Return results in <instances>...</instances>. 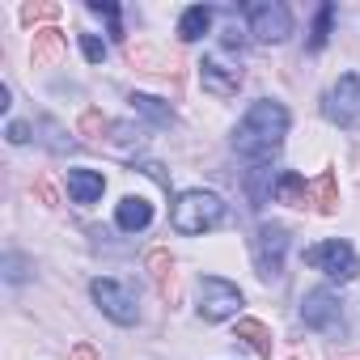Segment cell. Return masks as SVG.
<instances>
[{"label":"cell","instance_id":"83f0119b","mask_svg":"<svg viewBox=\"0 0 360 360\" xmlns=\"http://www.w3.org/2000/svg\"><path fill=\"white\" fill-rule=\"evenodd\" d=\"M72 360H98V352H94L89 343H77V347H72Z\"/></svg>","mask_w":360,"mask_h":360},{"label":"cell","instance_id":"ba28073f","mask_svg":"<svg viewBox=\"0 0 360 360\" xmlns=\"http://www.w3.org/2000/svg\"><path fill=\"white\" fill-rule=\"evenodd\" d=\"M301 322L309 330H322V335H343V309H339V297L330 288H314L305 292L301 301Z\"/></svg>","mask_w":360,"mask_h":360},{"label":"cell","instance_id":"5bb4252c","mask_svg":"<svg viewBox=\"0 0 360 360\" xmlns=\"http://www.w3.org/2000/svg\"><path fill=\"white\" fill-rule=\"evenodd\" d=\"M60 56H64V34H60L56 26H47V30H34L30 60H34V64H56Z\"/></svg>","mask_w":360,"mask_h":360},{"label":"cell","instance_id":"d6986e66","mask_svg":"<svg viewBox=\"0 0 360 360\" xmlns=\"http://www.w3.org/2000/svg\"><path fill=\"white\" fill-rule=\"evenodd\" d=\"M314 204H318V212H335V208H339V187H335V174H322L318 183H314Z\"/></svg>","mask_w":360,"mask_h":360},{"label":"cell","instance_id":"52a82bcc","mask_svg":"<svg viewBox=\"0 0 360 360\" xmlns=\"http://www.w3.org/2000/svg\"><path fill=\"white\" fill-rule=\"evenodd\" d=\"M89 292H94V301L102 305V314H106L110 322H119V326H131V322L140 318L136 292H131L127 284H119V280H94V284H89Z\"/></svg>","mask_w":360,"mask_h":360},{"label":"cell","instance_id":"cb8c5ba5","mask_svg":"<svg viewBox=\"0 0 360 360\" xmlns=\"http://www.w3.org/2000/svg\"><path fill=\"white\" fill-rule=\"evenodd\" d=\"M81 51H85L89 64H102V60H106V43H102L98 34H81Z\"/></svg>","mask_w":360,"mask_h":360},{"label":"cell","instance_id":"603a6c76","mask_svg":"<svg viewBox=\"0 0 360 360\" xmlns=\"http://www.w3.org/2000/svg\"><path fill=\"white\" fill-rule=\"evenodd\" d=\"M89 13L106 18V22H110V34H115V39H123V26H119V9L110 5V0H89Z\"/></svg>","mask_w":360,"mask_h":360},{"label":"cell","instance_id":"9a60e30c","mask_svg":"<svg viewBox=\"0 0 360 360\" xmlns=\"http://www.w3.org/2000/svg\"><path fill=\"white\" fill-rule=\"evenodd\" d=\"M208 26H212V9H208V5H191L183 18H178V39H183V43H195V39L208 34Z\"/></svg>","mask_w":360,"mask_h":360},{"label":"cell","instance_id":"ffe728a7","mask_svg":"<svg viewBox=\"0 0 360 360\" xmlns=\"http://www.w3.org/2000/svg\"><path fill=\"white\" fill-rule=\"evenodd\" d=\"M250 195H255V208H263L276 195V183H271V169L267 165H255V174H250Z\"/></svg>","mask_w":360,"mask_h":360},{"label":"cell","instance_id":"5b68a950","mask_svg":"<svg viewBox=\"0 0 360 360\" xmlns=\"http://www.w3.org/2000/svg\"><path fill=\"white\" fill-rule=\"evenodd\" d=\"M305 263L309 267H318L322 276H330V280H356V271H360V259H356V250L347 246V242H339V238H330V242H318V246H309L305 250Z\"/></svg>","mask_w":360,"mask_h":360},{"label":"cell","instance_id":"9c48e42d","mask_svg":"<svg viewBox=\"0 0 360 360\" xmlns=\"http://www.w3.org/2000/svg\"><path fill=\"white\" fill-rule=\"evenodd\" d=\"M246 18H250V34L259 43H284L292 34V18L280 0H259V5L246 9Z\"/></svg>","mask_w":360,"mask_h":360},{"label":"cell","instance_id":"44dd1931","mask_svg":"<svg viewBox=\"0 0 360 360\" xmlns=\"http://www.w3.org/2000/svg\"><path fill=\"white\" fill-rule=\"evenodd\" d=\"M77 131H81L85 140H94V144H98V140H102V131H110V119H106L102 110H85V115H81V123H77Z\"/></svg>","mask_w":360,"mask_h":360},{"label":"cell","instance_id":"7c38bea8","mask_svg":"<svg viewBox=\"0 0 360 360\" xmlns=\"http://www.w3.org/2000/svg\"><path fill=\"white\" fill-rule=\"evenodd\" d=\"M102 191H106V178L98 169H68V195L77 204H94L102 200Z\"/></svg>","mask_w":360,"mask_h":360},{"label":"cell","instance_id":"2e32d148","mask_svg":"<svg viewBox=\"0 0 360 360\" xmlns=\"http://www.w3.org/2000/svg\"><path fill=\"white\" fill-rule=\"evenodd\" d=\"M144 263H148V276L161 288V297H169L174 292V259H169V250H148Z\"/></svg>","mask_w":360,"mask_h":360},{"label":"cell","instance_id":"30bf717a","mask_svg":"<svg viewBox=\"0 0 360 360\" xmlns=\"http://www.w3.org/2000/svg\"><path fill=\"white\" fill-rule=\"evenodd\" d=\"M200 81H204L208 94L233 98V94L242 89V68H229V64H221V60H204V64H200Z\"/></svg>","mask_w":360,"mask_h":360},{"label":"cell","instance_id":"d4e9b609","mask_svg":"<svg viewBox=\"0 0 360 360\" xmlns=\"http://www.w3.org/2000/svg\"><path fill=\"white\" fill-rule=\"evenodd\" d=\"M56 13H60L56 5H26V9H22V18H26V22H51Z\"/></svg>","mask_w":360,"mask_h":360},{"label":"cell","instance_id":"8fae6325","mask_svg":"<svg viewBox=\"0 0 360 360\" xmlns=\"http://www.w3.org/2000/svg\"><path fill=\"white\" fill-rule=\"evenodd\" d=\"M115 221H119V229H123V233H140V229H148V221H153V204H148V200H140V195H123V200H119Z\"/></svg>","mask_w":360,"mask_h":360},{"label":"cell","instance_id":"7402d4cb","mask_svg":"<svg viewBox=\"0 0 360 360\" xmlns=\"http://www.w3.org/2000/svg\"><path fill=\"white\" fill-rule=\"evenodd\" d=\"M330 18H335V5H322V9H318V22H314V34H309V47H314V51L326 47V39H330Z\"/></svg>","mask_w":360,"mask_h":360},{"label":"cell","instance_id":"6da1fadb","mask_svg":"<svg viewBox=\"0 0 360 360\" xmlns=\"http://www.w3.org/2000/svg\"><path fill=\"white\" fill-rule=\"evenodd\" d=\"M284 136H288V110H284L280 102H267V98H263V102H255V106L246 110V119L238 123L233 148H238L242 157L267 165L271 153L284 144Z\"/></svg>","mask_w":360,"mask_h":360},{"label":"cell","instance_id":"484cf974","mask_svg":"<svg viewBox=\"0 0 360 360\" xmlns=\"http://www.w3.org/2000/svg\"><path fill=\"white\" fill-rule=\"evenodd\" d=\"M30 140V123H9V144H26Z\"/></svg>","mask_w":360,"mask_h":360},{"label":"cell","instance_id":"4fadbf2b","mask_svg":"<svg viewBox=\"0 0 360 360\" xmlns=\"http://www.w3.org/2000/svg\"><path fill=\"white\" fill-rule=\"evenodd\" d=\"M276 200L280 204H292V208H305L309 204V187H305V178L297 169H280V178H276Z\"/></svg>","mask_w":360,"mask_h":360},{"label":"cell","instance_id":"ac0fdd59","mask_svg":"<svg viewBox=\"0 0 360 360\" xmlns=\"http://www.w3.org/2000/svg\"><path fill=\"white\" fill-rule=\"evenodd\" d=\"M131 106L140 110V115H148L153 123H161V127H169L174 123V110L169 106H161L157 98H148V94H131Z\"/></svg>","mask_w":360,"mask_h":360},{"label":"cell","instance_id":"8992f818","mask_svg":"<svg viewBox=\"0 0 360 360\" xmlns=\"http://www.w3.org/2000/svg\"><path fill=\"white\" fill-rule=\"evenodd\" d=\"M242 309V288L221 280V276H204L200 280V318L208 322H225Z\"/></svg>","mask_w":360,"mask_h":360},{"label":"cell","instance_id":"3957f363","mask_svg":"<svg viewBox=\"0 0 360 360\" xmlns=\"http://www.w3.org/2000/svg\"><path fill=\"white\" fill-rule=\"evenodd\" d=\"M322 115H326L335 127L360 131V77H356V72H343V77L322 94Z\"/></svg>","mask_w":360,"mask_h":360},{"label":"cell","instance_id":"4316f807","mask_svg":"<svg viewBox=\"0 0 360 360\" xmlns=\"http://www.w3.org/2000/svg\"><path fill=\"white\" fill-rule=\"evenodd\" d=\"M5 267H9V280H13V284H18V280H26V271H22L26 263H22L18 255H9V259H5Z\"/></svg>","mask_w":360,"mask_h":360},{"label":"cell","instance_id":"e0dca14e","mask_svg":"<svg viewBox=\"0 0 360 360\" xmlns=\"http://www.w3.org/2000/svg\"><path fill=\"white\" fill-rule=\"evenodd\" d=\"M238 339H246L259 356H271V330H267L259 318H242V322H238Z\"/></svg>","mask_w":360,"mask_h":360},{"label":"cell","instance_id":"7a4b0ae2","mask_svg":"<svg viewBox=\"0 0 360 360\" xmlns=\"http://www.w3.org/2000/svg\"><path fill=\"white\" fill-rule=\"evenodd\" d=\"M225 221V204L212 191H183L174 204V229L178 233H208Z\"/></svg>","mask_w":360,"mask_h":360},{"label":"cell","instance_id":"277c9868","mask_svg":"<svg viewBox=\"0 0 360 360\" xmlns=\"http://www.w3.org/2000/svg\"><path fill=\"white\" fill-rule=\"evenodd\" d=\"M255 250V267L263 280H280L284 276V255H288V229L284 225H259L250 238Z\"/></svg>","mask_w":360,"mask_h":360}]
</instances>
